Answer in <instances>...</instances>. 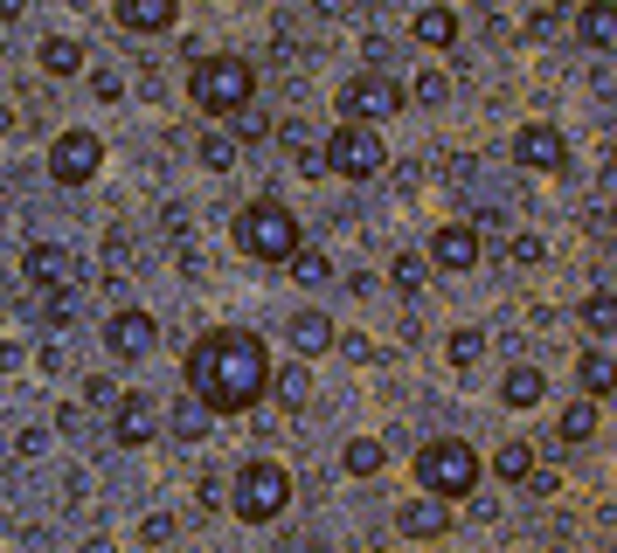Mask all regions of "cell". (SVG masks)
Returning <instances> with one entry per match:
<instances>
[{
    "mask_svg": "<svg viewBox=\"0 0 617 553\" xmlns=\"http://www.w3.org/2000/svg\"><path fill=\"white\" fill-rule=\"evenodd\" d=\"M417 42H423V49H452V42H458V14H452V8H423V14H417Z\"/></svg>",
    "mask_w": 617,
    "mask_h": 553,
    "instance_id": "obj_22",
    "label": "cell"
},
{
    "mask_svg": "<svg viewBox=\"0 0 617 553\" xmlns=\"http://www.w3.org/2000/svg\"><path fill=\"white\" fill-rule=\"evenodd\" d=\"M98 166H104V139L98 131H84V125L55 131V146H49V180L55 187H84Z\"/></svg>",
    "mask_w": 617,
    "mask_h": 553,
    "instance_id": "obj_8",
    "label": "cell"
},
{
    "mask_svg": "<svg viewBox=\"0 0 617 553\" xmlns=\"http://www.w3.org/2000/svg\"><path fill=\"white\" fill-rule=\"evenodd\" d=\"M555 22H563V14H555V8H541V14H534V22H528V35H534V42H541V35H555Z\"/></svg>",
    "mask_w": 617,
    "mask_h": 553,
    "instance_id": "obj_43",
    "label": "cell"
},
{
    "mask_svg": "<svg viewBox=\"0 0 617 553\" xmlns=\"http://www.w3.org/2000/svg\"><path fill=\"white\" fill-rule=\"evenodd\" d=\"M361 55H368V70H388V55H396V49H388V35H368Z\"/></svg>",
    "mask_w": 617,
    "mask_h": 553,
    "instance_id": "obj_40",
    "label": "cell"
},
{
    "mask_svg": "<svg viewBox=\"0 0 617 553\" xmlns=\"http://www.w3.org/2000/svg\"><path fill=\"white\" fill-rule=\"evenodd\" d=\"M42 70L49 76H77L84 70V42H77V35H49V42H42Z\"/></svg>",
    "mask_w": 617,
    "mask_h": 553,
    "instance_id": "obj_24",
    "label": "cell"
},
{
    "mask_svg": "<svg viewBox=\"0 0 617 553\" xmlns=\"http://www.w3.org/2000/svg\"><path fill=\"white\" fill-rule=\"evenodd\" d=\"M576 35H583L590 49H610V42H617V0H583V14H576Z\"/></svg>",
    "mask_w": 617,
    "mask_h": 553,
    "instance_id": "obj_17",
    "label": "cell"
},
{
    "mask_svg": "<svg viewBox=\"0 0 617 553\" xmlns=\"http://www.w3.org/2000/svg\"><path fill=\"white\" fill-rule=\"evenodd\" d=\"M22 277L35 284V291H70V284H77V256H70L63 242H35V250L22 256Z\"/></svg>",
    "mask_w": 617,
    "mask_h": 553,
    "instance_id": "obj_12",
    "label": "cell"
},
{
    "mask_svg": "<svg viewBox=\"0 0 617 553\" xmlns=\"http://www.w3.org/2000/svg\"><path fill=\"white\" fill-rule=\"evenodd\" d=\"M341 347H347V360H375V339H361V332H347Z\"/></svg>",
    "mask_w": 617,
    "mask_h": 553,
    "instance_id": "obj_42",
    "label": "cell"
},
{
    "mask_svg": "<svg viewBox=\"0 0 617 553\" xmlns=\"http://www.w3.org/2000/svg\"><path fill=\"white\" fill-rule=\"evenodd\" d=\"M417 485L430 499H472L479 485V450L458 443V436H437V443L417 450Z\"/></svg>",
    "mask_w": 617,
    "mask_h": 553,
    "instance_id": "obj_5",
    "label": "cell"
},
{
    "mask_svg": "<svg viewBox=\"0 0 617 553\" xmlns=\"http://www.w3.org/2000/svg\"><path fill=\"white\" fill-rule=\"evenodd\" d=\"M0 131H14V111H0Z\"/></svg>",
    "mask_w": 617,
    "mask_h": 553,
    "instance_id": "obj_46",
    "label": "cell"
},
{
    "mask_svg": "<svg viewBox=\"0 0 617 553\" xmlns=\"http://www.w3.org/2000/svg\"><path fill=\"white\" fill-rule=\"evenodd\" d=\"M341 464H347V478H375V470L388 464V443L382 436H354V443L341 450Z\"/></svg>",
    "mask_w": 617,
    "mask_h": 553,
    "instance_id": "obj_20",
    "label": "cell"
},
{
    "mask_svg": "<svg viewBox=\"0 0 617 553\" xmlns=\"http://www.w3.org/2000/svg\"><path fill=\"white\" fill-rule=\"evenodd\" d=\"M230 118H236V139H243V146L271 139V118H264V111H250V104H243V111H230Z\"/></svg>",
    "mask_w": 617,
    "mask_h": 553,
    "instance_id": "obj_33",
    "label": "cell"
},
{
    "mask_svg": "<svg viewBox=\"0 0 617 553\" xmlns=\"http://www.w3.org/2000/svg\"><path fill=\"white\" fill-rule=\"evenodd\" d=\"M271 394H277V402H285V409H306V394H312V374H306V367H277Z\"/></svg>",
    "mask_w": 617,
    "mask_h": 553,
    "instance_id": "obj_26",
    "label": "cell"
},
{
    "mask_svg": "<svg viewBox=\"0 0 617 553\" xmlns=\"http://www.w3.org/2000/svg\"><path fill=\"white\" fill-rule=\"evenodd\" d=\"M174 532H181V526H174V519H166V512H146V526H139V540H146V546H166V540H174Z\"/></svg>",
    "mask_w": 617,
    "mask_h": 553,
    "instance_id": "obj_37",
    "label": "cell"
},
{
    "mask_svg": "<svg viewBox=\"0 0 617 553\" xmlns=\"http://www.w3.org/2000/svg\"><path fill=\"white\" fill-rule=\"evenodd\" d=\"M188 394L215 415V423H222V415H250L271 394V353H264V339L243 332V326L201 332L195 353H188Z\"/></svg>",
    "mask_w": 617,
    "mask_h": 553,
    "instance_id": "obj_1",
    "label": "cell"
},
{
    "mask_svg": "<svg viewBox=\"0 0 617 553\" xmlns=\"http://www.w3.org/2000/svg\"><path fill=\"white\" fill-rule=\"evenodd\" d=\"M493 478H499V485H528V478H534V443H499Z\"/></svg>",
    "mask_w": 617,
    "mask_h": 553,
    "instance_id": "obj_23",
    "label": "cell"
},
{
    "mask_svg": "<svg viewBox=\"0 0 617 553\" xmlns=\"http://www.w3.org/2000/svg\"><path fill=\"white\" fill-rule=\"evenodd\" d=\"M610 222H617V201H610Z\"/></svg>",
    "mask_w": 617,
    "mask_h": 553,
    "instance_id": "obj_48",
    "label": "cell"
},
{
    "mask_svg": "<svg viewBox=\"0 0 617 553\" xmlns=\"http://www.w3.org/2000/svg\"><path fill=\"white\" fill-rule=\"evenodd\" d=\"M285 505H292V470L271 464V456H250V464L236 470V485H230V512L243 526H271Z\"/></svg>",
    "mask_w": 617,
    "mask_h": 553,
    "instance_id": "obj_4",
    "label": "cell"
},
{
    "mask_svg": "<svg viewBox=\"0 0 617 553\" xmlns=\"http://www.w3.org/2000/svg\"><path fill=\"white\" fill-rule=\"evenodd\" d=\"M485 360V332H452V367H479Z\"/></svg>",
    "mask_w": 617,
    "mask_h": 553,
    "instance_id": "obj_34",
    "label": "cell"
},
{
    "mask_svg": "<svg viewBox=\"0 0 617 553\" xmlns=\"http://www.w3.org/2000/svg\"><path fill=\"white\" fill-rule=\"evenodd\" d=\"M396 526L409 532V540H437V532H452V499H409L403 512H396Z\"/></svg>",
    "mask_w": 617,
    "mask_h": 553,
    "instance_id": "obj_15",
    "label": "cell"
},
{
    "mask_svg": "<svg viewBox=\"0 0 617 553\" xmlns=\"http://www.w3.org/2000/svg\"><path fill=\"white\" fill-rule=\"evenodd\" d=\"M320 152H326V174H341V180H375L388 166V146L375 125H333V139Z\"/></svg>",
    "mask_w": 617,
    "mask_h": 553,
    "instance_id": "obj_6",
    "label": "cell"
},
{
    "mask_svg": "<svg viewBox=\"0 0 617 553\" xmlns=\"http://www.w3.org/2000/svg\"><path fill=\"white\" fill-rule=\"evenodd\" d=\"M49 304H42V312H49V326H70V318H77V284H70V291H42Z\"/></svg>",
    "mask_w": 617,
    "mask_h": 553,
    "instance_id": "obj_35",
    "label": "cell"
},
{
    "mask_svg": "<svg viewBox=\"0 0 617 553\" xmlns=\"http://www.w3.org/2000/svg\"><path fill=\"white\" fill-rule=\"evenodd\" d=\"M201 166H209V174H230V166H236V139H222V131H201Z\"/></svg>",
    "mask_w": 617,
    "mask_h": 553,
    "instance_id": "obj_27",
    "label": "cell"
},
{
    "mask_svg": "<svg viewBox=\"0 0 617 553\" xmlns=\"http://www.w3.org/2000/svg\"><path fill=\"white\" fill-rule=\"evenodd\" d=\"M507 256H514V263H541V256H548V242H541V236H514Z\"/></svg>",
    "mask_w": 617,
    "mask_h": 553,
    "instance_id": "obj_38",
    "label": "cell"
},
{
    "mask_svg": "<svg viewBox=\"0 0 617 553\" xmlns=\"http://www.w3.org/2000/svg\"><path fill=\"white\" fill-rule=\"evenodd\" d=\"M583 326H590V332H617V298H610V291H590V298H583Z\"/></svg>",
    "mask_w": 617,
    "mask_h": 553,
    "instance_id": "obj_29",
    "label": "cell"
},
{
    "mask_svg": "<svg viewBox=\"0 0 617 553\" xmlns=\"http://www.w3.org/2000/svg\"><path fill=\"white\" fill-rule=\"evenodd\" d=\"M49 450V429H22L14 436V456H42Z\"/></svg>",
    "mask_w": 617,
    "mask_h": 553,
    "instance_id": "obj_41",
    "label": "cell"
},
{
    "mask_svg": "<svg viewBox=\"0 0 617 553\" xmlns=\"http://www.w3.org/2000/svg\"><path fill=\"white\" fill-rule=\"evenodd\" d=\"M292 277H298V284H333V263H326L320 250H298V256H292Z\"/></svg>",
    "mask_w": 617,
    "mask_h": 553,
    "instance_id": "obj_32",
    "label": "cell"
},
{
    "mask_svg": "<svg viewBox=\"0 0 617 553\" xmlns=\"http://www.w3.org/2000/svg\"><path fill=\"white\" fill-rule=\"evenodd\" d=\"M111 14H119V28H133V35H166L181 22V0H111Z\"/></svg>",
    "mask_w": 617,
    "mask_h": 553,
    "instance_id": "obj_14",
    "label": "cell"
},
{
    "mask_svg": "<svg viewBox=\"0 0 617 553\" xmlns=\"http://www.w3.org/2000/svg\"><path fill=\"white\" fill-rule=\"evenodd\" d=\"M514 166H528V174H563V166H569V139L555 125H520Z\"/></svg>",
    "mask_w": 617,
    "mask_h": 553,
    "instance_id": "obj_11",
    "label": "cell"
},
{
    "mask_svg": "<svg viewBox=\"0 0 617 553\" xmlns=\"http://www.w3.org/2000/svg\"><path fill=\"white\" fill-rule=\"evenodd\" d=\"M409 98H417V104H444V98H452V84H444V70H423Z\"/></svg>",
    "mask_w": 617,
    "mask_h": 553,
    "instance_id": "obj_36",
    "label": "cell"
},
{
    "mask_svg": "<svg viewBox=\"0 0 617 553\" xmlns=\"http://www.w3.org/2000/svg\"><path fill=\"white\" fill-rule=\"evenodd\" d=\"M153 339H160V326H153V312H139V304H125V312L104 318V353L111 360H146Z\"/></svg>",
    "mask_w": 617,
    "mask_h": 553,
    "instance_id": "obj_10",
    "label": "cell"
},
{
    "mask_svg": "<svg viewBox=\"0 0 617 553\" xmlns=\"http://www.w3.org/2000/svg\"><path fill=\"white\" fill-rule=\"evenodd\" d=\"M285 339H292V353H298V360H312V353H326L341 332H333V318H326V312H298L292 326H285Z\"/></svg>",
    "mask_w": 617,
    "mask_h": 553,
    "instance_id": "obj_16",
    "label": "cell"
},
{
    "mask_svg": "<svg viewBox=\"0 0 617 553\" xmlns=\"http://www.w3.org/2000/svg\"><path fill=\"white\" fill-rule=\"evenodd\" d=\"M236 250L257 256V263H292L298 250H306V228H298V215L285 201H243L236 208Z\"/></svg>",
    "mask_w": 617,
    "mask_h": 553,
    "instance_id": "obj_2",
    "label": "cell"
},
{
    "mask_svg": "<svg viewBox=\"0 0 617 553\" xmlns=\"http://www.w3.org/2000/svg\"><path fill=\"white\" fill-rule=\"evenodd\" d=\"M388 284H396L403 298H417L423 284H430V256H409V250H403L396 263H388Z\"/></svg>",
    "mask_w": 617,
    "mask_h": 553,
    "instance_id": "obj_25",
    "label": "cell"
},
{
    "mask_svg": "<svg viewBox=\"0 0 617 553\" xmlns=\"http://www.w3.org/2000/svg\"><path fill=\"white\" fill-rule=\"evenodd\" d=\"M90 90H98L104 104H119V98H125V76H119V70H98V76H90Z\"/></svg>",
    "mask_w": 617,
    "mask_h": 553,
    "instance_id": "obj_39",
    "label": "cell"
},
{
    "mask_svg": "<svg viewBox=\"0 0 617 553\" xmlns=\"http://www.w3.org/2000/svg\"><path fill=\"white\" fill-rule=\"evenodd\" d=\"M125 402V388H119V380H111V374H98V380H84V409H119Z\"/></svg>",
    "mask_w": 617,
    "mask_h": 553,
    "instance_id": "obj_31",
    "label": "cell"
},
{
    "mask_svg": "<svg viewBox=\"0 0 617 553\" xmlns=\"http://www.w3.org/2000/svg\"><path fill=\"white\" fill-rule=\"evenodd\" d=\"M153 436H160V402L139 394V388H125V402L111 409V443L119 450H146Z\"/></svg>",
    "mask_w": 617,
    "mask_h": 553,
    "instance_id": "obj_9",
    "label": "cell"
},
{
    "mask_svg": "<svg viewBox=\"0 0 617 553\" xmlns=\"http://www.w3.org/2000/svg\"><path fill=\"white\" fill-rule=\"evenodd\" d=\"M493 8H499V0H493Z\"/></svg>",
    "mask_w": 617,
    "mask_h": 553,
    "instance_id": "obj_49",
    "label": "cell"
},
{
    "mask_svg": "<svg viewBox=\"0 0 617 553\" xmlns=\"http://www.w3.org/2000/svg\"><path fill=\"white\" fill-rule=\"evenodd\" d=\"M222 499H230V491H222V478H201V505L222 512Z\"/></svg>",
    "mask_w": 617,
    "mask_h": 553,
    "instance_id": "obj_44",
    "label": "cell"
},
{
    "mask_svg": "<svg viewBox=\"0 0 617 553\" xmlns=\"http://www.w3.org/2000/svg\"><path fill=\"white\" fill-rule=\"evenodd\" d=\"M563 436H569V443H590V436H596V402H590V394L563 409Z\"/></svg>",
    "mask_w": 617,
    "mask_h": 553,
    "instance_id": "obj_28",
    "label": "cell"
},
{
    "mask_svg": "<svg viewBox=\"0 0 617 553\" xmlns=\"http://www.w3.org/2000/svg\"><path fill=\"white\" fill-rule=\"evenodd\" d=\"M347 111V125H382V118H396L403 111V84L388 70H361V76H347L341 84V98H333Z\"/></svg>",
    "mask_w": 617,
    "mask_h": 553,
    "instance_id": "obj_7",
    "label": "cell"
},
{
    "mask_svg": "<svg viewBox=\"0 0 617 553\" xmlns=\"http://www.w3.org/2000/svg\"><path fill=\"white\" fill-rule=\"evenodd\" d=\"M209 423H215V415L201 409L195 394H188V402H174V409H166V429H174V443H201V436H209Z\"/></svg>",
    "mask_w": 617,
    "mask_h": 553,
    "instance_id": "obj_21",
    "label": "cell"
},
{
    "mask_svg": "<svg viewBox=\"0 0 617 553\" xmlns=\"http://www.w3.org/2000/svg\"><path fill=\"white\" fill-rule=\"evenodd\" d=\"M576 380H583L590 402H604V394H617V360H610L604 347H590L583 360H576Z\"/></svg>",
    "mask_w": 617,
    "mask_h": 553,
    "instance_id": "obj_18",
    "label": "cell"
},
{
    "mask_svg": "<svg viewBox=\"0 0 617 553\" xmlns=\"http://www.w3.org/2000/svg\"><path fill=\"white\" fill-rule=\"evenodd\" d=\"M541 394H548V374L541 367H507V380H499V402L507 409H534Z\"/></svg>",
    "mask_w": 617,
    "mask_h": 553,
    "instance_id": "obj_19",
    "label": "cell"
},
{
    "mask_svg": "<svg viewBox=\"0 0 617 553\" xmlns=\"http://www.w3.org/2000/svg\"><path fill=\"white\" fill-rule=\"evenodd\" d=\"M250 90H257V70L243 63V55H195V70H188V98L195 111H209V118H230V111L250 104Z\"/></svg>",
    "mask_w": 617,
    "mask_h": 553,
    "instance_id": "obj_3",
    "label": "cell"
},
{
    "mask_svg": "<svg viewBox=\"0 0 617 553\" xmlns=\"http://www.w3.org/2000/svg\"><path fill=\"white\" fill-rule=\"evenodd\" d=\"M430 263H437V271H452V277H465L479 263V228L472 222H444L437 236H430Z\"/></svg>",
    "mask_w": 617,
    "mask_h": 553,
    "instance_id": "obj_13",
    "label": "cell"
},
{
    "mask_svg": "<svg viewBox=\"0 0 617 553\" xmlns=\"http://www.w3.org/2000/svg\"><path fill=\"white\" fill-rule=\"evenodd\" d=\"M320 8H326V14H347V8H361V0H320Z\"/></svg>",
    "mask_w": 617,
    "mask_h": 553,
    "instance_id": "obj_45",
    "label": "cell"
},
{
    "mask_svg": "<svg viewBox=\"0 0 617 553\" xmlns=\"http://www.w3.org/2000/svg\"><path fill=\"white\" fill-rule=\"evenodd\" d=\"M610 174H617V139H610Z\"/></svg>",
    "mask_w": 617,
    "mask_h": 553,
    "instance_id": "obj_47",
    "label": "cell"
},
{
    "mask_svg": "<svg viewBox=\"0 0 617 553\" xmlns=\"http://www.w3.org/2000/svg\"><path fill=\"white\" fill-rule=\"evenodd\" d=\"M104 277H111V284L133 277V242H125V236H104Z\"/></svg>",
    "mask_w": 617,
    "mask_h": 553,
    "instance_id": "obj_30",
    "label": "cell"
}]
</instances>
